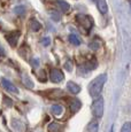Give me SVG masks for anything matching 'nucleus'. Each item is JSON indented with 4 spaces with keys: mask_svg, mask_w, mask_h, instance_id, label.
<instances>
[{
    "mask_svg": "<svg viewBox=\"0 0 131 132\" xmlns=\"http://www.w3.org/2000/svg\"><path fill=\"white\" fill-rule=\"evenodd\" d=\"M106 79H107V76L105 73H102V75H99L98 77H95L91 82V84L89 85V93L92 98H98L100 95Z\"/></svg>",
    "mask_w": 131,
    "mask_h": 132,
    "instance_id": "1",
    "label": "nucleus"
},
{
    "mask_svg": "<svg viewBox=\"0 0 131 132\" xmlns=\"http://www.w3.org/2000/svg\"><path fill=\"white\" fill-rule=\"evenodd\" d=\"M75 20H76V23L78 24V27L80 29L84 30L85 34H89L90 30H91L93 27L92 17L89 16V15H85V14H77Z\"/></svg>",
    "mask_w": 131,
    "mask_h": 132,
    "instance_id": "2",
    "label": "nucleus"
},
{
    "mask_svg": "<svg viewBox=\"0 0 131 132\" xmlns=\"http://www.w3.org/2000/svg\"><path fill=\"white\" fill-rule=\"evenodd\" d=\"M92 114L94 115V117L100 118L104 114V100L102 98H97L92 103Z\"/></svg>",
    "mask_w": 131,
    "mask_h": 132,
    "instance_id": "3",
    "label": "nucleus"
},
{
    "mask_svg": "<svg viewBox=\"0 0 131 132\" xmlns=\"http://www.w3.org/2000/svg\"><path fill=\"white\" fill-rule=\"evenodd\" d=\"M20 36H21V32L20 31H12L6 35V40L8 42V44L11 45L12 47H15L17 45Z\"/></svg>",
    "mask_w": 131,
    "mask_h": 132,
    "instance_id": "4",
    "label": "nucleus"
},
{
    "mask_svg": "<svg viewBox=\"0 0 131 132\" xmlns=\"http://www.w3.org/2000/svg\"><path fill=\"white\" fill-rule=\"evenodd\" d=\"M50 78L53 83H61L64 79V75L60 69H52L50 72Z\"/></svg>",
    "mask_w": 131,
    "mask_h": 132,
    "instance_id": "5",
    "label": "nucleus"
},
{
    "mask_svg": "<svg viewBox=\"0 0 131 132\" xmlns=\"http://www.w3.org/2000/svg\"><path fill=\"white\" fill-rule=\"evenodd\" d=\"M1 84L7 91H9V92H12V93H17L19 92V90H17L16 86H15L12 82H9L8 79H6V78H1Z\"/></svg>",
    "mask_w": 131,
    "mask_h": 132,
    "instance_id": "6",
    "label": "nucleus"
},
{
    "mask_svg": "<svg viewBox=\"0 0 131 132\" xmlns=\"http://www.w3.org/2000/svg\"><path fill=\"white\" fill-rule=\"evenodd\" d=\"M54 4L59 7L60 11H61L62 13L68 12L70 9V5L68 4L67 1H64V0H54Z\"/></svg>",
    "mask_w": 131,
    "mask_h": 132,
    "instance_id": "7",
    "label": "nucleus"
},
{
    "mask_svg": "<svg viewBox=\"0 0 131 132\" xmlns=\"http://www.w3.org/2000/svg\"><path fill=\"white\" fill-rule=\"evenodd\" d=\"M95 2H97V7L101 14H106L108 12V6L106 0H95Z\"/></svg>",
    "mask_w": 131,
    "mask_h": 132,
    "instance_id": "8",
    "label": "nucleus"
},
{
    "mask_svg": "<svg viewBox=\"0 0 131 132\" xmlns=\"http://www.w3.org/2000/svg\"><path fill=\"white\" fill-rule=\"evenodd\" d=\"M67 88L72 93V94H77V93H79V91H80L79 85H77L76 83H74V82H68Z\"/></svg>",
    "mask_w": 131,
    "mask_h": 132,
    "instance_id": "9",
    "label": "nucleus"
},
{
    "mask_svg": "<svg viewBox=\"0 0 131 132\" xmlns=\"http://www.w3.org/2000/svg\"><path fill=\"white\" fill-rule=\"evenodd\" d=\"M80 107H82V103H80L78 99H71V101H70V109L72 111H77L78 109H80Z\"/></svg>",
    "mask_w": 131,
    "mask_h": 132,
    "instance_id": "10",
    "label": "nucleus"
},
{
    "mask_svg": "<svg viewBox=\"0 0 131 132\" xmlns=\"http://www.w3.org/2000/svg\"><path fill=\"white\" fill-rule=\"evenodd\" d=\"M30 28H31L32 31H38V30H40L42 25H40V23L36 19H31V21H30Z\"/></svg>",
    "mask_w": 131,
    "mask_h": 132,
    "instance_id": "11",
    "label": "nucleus"
},
{
    "mask_svg": "<svg viewBox=\"0 0 131 132\" xmlns=\"http://www.w3.org/2000/svg\"><path fill=\"white\" fill-rule=\"evenodd\" d=\"M52 113L56 116H60L62 113H63V107L60 106V105H54L52 107Z\"/></svg>",
    "mask_w": 131,
    "mask_h": 132,
    "instance_id": "12",
    "label": "nucleus"
},
{
    "mask_svg": "<svg viewBox=\"0 0 131 132\" xmlns=\"http://www.w3.org/2000/svg\"><path fill=\"white\" fill-rule=\"evenodd\" d=\"M14 13L16 15H19V16H23L24 14H26V7L23 6V5H20V6H16L14 8Z\"/></svg>",
    "mask_w": 131,
    "mask_h": 132,
    "instance_id": "13",
    "label": "nucleus"
},
{
    "mask_svg": "<svg viewBox=\"0 0 131 132\" xmlns=\"http://www.w3.org/2000/svg\"><path fill=\"white\" fill-rule=\"evenodd\" d=\"M69 42L71 43L72 45H76V46L80 45V39L76 36V35H74V34H71V35L69 36Z\"/></svg>",
    "mask_w": 131,
    "mask_h": 132,
    "instance_id": "14",
    "label": "nucleus"
},
{
    "mask_svg": "<svg viewBox=\"0 0 131 132\" xmlns=\"http://www.w3.org/2000/svg\"><path fill=\"white\" fill-rule=\"evenodd\" d=\"M98 128H99L98 123L95 121H93L89 124V132H98Z\"/></svg>",
    "mask_w": 131,
    "mask_h": 132,
    "instance_id": "15",
    "label": "nucleus"
},
{
    "mask_svg": "<svg viewBox=\"0 0 131 132\" xmlns=\"http://www.w3.org/2000/svg\"><path fill=\"white\" fill-rule=\"evenodd\" d=\"M48 130H50V132H55V131L61 132V126L58 125L56 123H52V124H50Z\"/></svg>",
    "mask_w": 131,
    "mask_h": 132,
    "instance_id": "16",
    "label": "nucleus"
},
{
    "mask_svg": "<svg viewBox=\"0 0 131 132\" xmlns=\"http://www.w3.org/2000/svg\"><path fill=\"white\" fill-rule=\"evenodd\" d=\"M90 48L93 51H97V50H99V47H100V43H99V40H93L92 43H90Z\"/></svg>",
    "mask_w": 131,
    "mask_h": 132,
    "instance_id": "17",
    "label": "nucleus"
},
{
    "mask_svg": "<svg viewBox=\"0 0 131 132\" xmlns=\"http://www.w3.org/2000/svg\"><path fill=\"white\" fill-rule=\"evenodd\" d=\"M121 132H131V123H125L124 125L122 126V130H121Z\"/></svg>",
    "mask_w": 131,
    "mask_h": 132,
    "instance_id": "18",
    "label": "nucleus"
},
{
    "mask_svg": "<svg viewBox=\"0 0 131 132\" xmlns=\"http://www.w3.org/2000/svg\"><path fill=\"white\" fill-rule=\"evenodd\" d=\"M51 16H52V19H53V21H60V17H61V15L59 14L58 12H52L51 13Z\"/></svg>",
    "mask_w": 131,
    "mask_h": 132,
    "instance_id": "19",
    "label": "nucleus"
},
{
    "mask_svg": "<svg viewBox=\"0 0 131 132\" xmlns=\"http://www.w3.org/2000/svg\"><path fill=\"white\" fill-rule=\"evenodd\" d=\"M64 68L68 70V71H71V69H72V63H71V61L68 60L67 62L64 63Z\"/></svg>",
    "mask_w": 131,
    "mask_h": 132,
    "instance_id": "20",
    "label": "nucleus"
},
{
    "mask_svg": "<svg viewBox=\"0 0 131 132\" xmlns=\"http://www.w3.org/2000/svg\"><path fill=\"white\" fill-rule=\"evenodd\" d=\"M50 42H51V39H50L48 37L44 38V39H43V45H45V46H48V45H50Z\"/></svg>",
    "mask_w": 131,
    "mask_h": 132,
    "instance_id": "21",
    "label": "nucleus"
},
{
    "mask_svg": "<svg viewBox=\"0 0 131 132\" xmlns=\"http://www.w3.org/2000/svg\"><path fill=\"white\" fill-rule=\"evenodd\" d=\"M5 55V51H4V48H2V46L0 45V56H4Z\"/></svg>",
    "mask_w": 131,
    "mask_h": 132,
    "instance_id": "22",
    "label": "nucleus"
},
{
    "mask_svg": "<svg viewBox=\"0 0 131 132\" xmlns=\"http://www.w3.org/2000/svg\"><path fill=\"white\" fill-rule=\"evenodd\" d=\"M129 1V5H130V8H131V0H128Z\"/></svg>",
    "mask_w": 131,
    "mask_h": 132,
    "instance_id": "23",
    "label": "nucleus"
},
{
    "mask_svg": "<svg viewBox=\"0 0 131 132\" xmlns=\"http://www.w3.org/2000/svg\"><path fill=\"white\" fill-rule=\"evenodd\" d=\"M93 1H95V0H93Z\"/></svg>",
    "mask_w": 131,
    "mask_h": 132,
    "instance_id": "24",
    "label": "nucleus"
}]
</instances>
